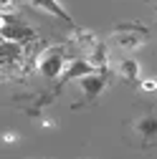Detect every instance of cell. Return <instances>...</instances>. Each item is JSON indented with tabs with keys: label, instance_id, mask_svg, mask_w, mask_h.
<instances>
[{
	"label": "cell",
	"instance_id": "cell-10",
	"mask_svg": "<svg viewBox=\"0 0 157 159\" xmlns=\"http://www.w3.org/2000/svg\"><path fill=\"white\" fill-rule=\"evenodd\" d=\"M117 71H119V76L124 78V81L140 84V63H137L134 58H122L119 66H117Z\"/></svg>",
	"mask_w": 157,
	"mask_h": 159
},
{
	"label": "cell",
	"instance_id": "cell-13",
	"mask_svg": "<svg viewBox=\"0 0 157 159\" xmlns=\"http://www.w3.org/2000/svg\"><path fill=\"white\" fill-rule=\"evenodd\" d=\"M13 3H15V0H0V10H3V13H10V10H13Z\"/></svg>",
	"mask_w": 157,
	"mask_h": 159
},
{
	"label": "cell",
	"instance_id": "cell-8",
	"mask_svg": "<svg viewBox=\"0 0 157 159\" xmlns=\"http://www.w3.org/2000/svg\"><path fill=\"white\" fill-rule=\"evenodd\" d=\"M31 5H36L38 10H46L48 15H53V18H58V20H64L66 25H71V28H76V23H74V18L64 10V5L58 3V0H28Z\"/></svg>",
	"mask_w": 157,
	"mask_h": 159
},
{
	"label": "cell",
	"instance_id": "cell-2",
	"mask_svg": "<svg viewBox=\"0 0 157 159\" xmlns=\"http://www.w3.org/2000/svg\"><path fill=\"white\" fill-rule=\"evenodd\" d=\"M150 30L145 25H137V23H119L114 28V43L124 48V51H137L145 41H147Z\"/></svg>",
	"mask_w": 157,
	"mask_h": 159
},
{
	"label": "cell",
	"instance_id": "cell-7",
	"mask_svg": "<svg viewBox=\"0 0 157 159\" xmlns=\"http://www.w3.org/2000/svg\"><path fill=\"white\" fill-rule=\"evenodd\" d=\"M134 131L140 134V139H142L145 147H152L157 142V116L155 114H147L142 119H137V121H134Z\"/></svg>",
	"mask_w": 157,
	"mask_h": 159
},
{
	"label": "cell",
	"instance_id": "cell-11",
	"mask_svg": "<svg viewBox=\"0 0 157 159\" xmlns=\"http://www.w3.org/2000/svg\"><path fill=\"white\" fill-rule=\"evenodd\" d=\"M86 58L96 66V71H107V68H109V51H107V43L99 41V43H96V46L89 51Z\"/></svg>",
	"mask_w": 157,
	"mask_h": 159
},
{
	"label": "cell",
	"instance_id": "cell-3",
	"mask_svg": "<svg viewBox=\"0 0 157 159\" xmlns=\"http://www.w3.org/2000/svg\"><path fill=\"white\" fill-rule=\"evenodd\" d=\"M107 86H109V76H107V71H96V73H91V76H86V78H81V81H78V89H81L86 104L96 101V98H99V96L107 91Z\"/></svg>",
	"mask_w": 157,
	"mask_h": 159
},
{
	"label": "cell",
	"instance_id": "cell-9",
	"mask_svg": "<svg viewBox=\"0 0 157 159\" xmlns=\"http://www.w3.org/2000/svg\"><path fill=\"white\" fill-rule=\"evenodd\" d=\"M71 41H74L78 48L91 51L96 43H99V38H96L94 30H86V28H71Z\"/></svg>",
	"mask_w": 157,
	"mask_h": 159
},
{
	"label": "cell",
	"instance_id": "cell-12",
	"mask_svg": "<svg viewBox=\"0 0 157 159\" xmlns=\"http://www.w3.org/2000/svg\"><path fill=\"white\" fill-rule=\"evenodd\" d=\"M140 89L145 93H157V78H142L140 81Z\"/></svg>",
	"mask_w": 157,
	"mask_h": 159
},
{
	"label": "cell",
	"instance_id": "cell-6",
	"mask_svg": "<svg viewBox=\"0 0 157 159\" xmlns=\"http://www.w3.org/2000/svg\"><path fill=\"white\" fill-rule=\"evenodd\" d=\"M0 58H3V68H5V71H13V68H18V66L23 63V58H26V46L3 41V46H0Z\"/></svg>",
	"mask_w": 157,
	"mask_h": 159
},
{
	"label": "cell",
	"instance_id": "cell-15",
	"mask_svg": "<svg viewBox=\"0 0 157 159\" xmlns=\"http://www.w3.org/2000/svg\"><path fill=\"white\" fill-rule=\"evenodd\" d=\"M41 126H43V129H53L56 121H51V119H41Z\"/></svg>",
	"mask_w": 157,
	"mask_h": 159
},
{
	"label": "cell",
	"instance_id": "cell-14",
	"mask_svg": "<svg viewBox=\"0 0 157 159\" xmlns=\"http://www.w3.org/2000/svg\"><path fill=\"white\" fill-rule=\"evenodd\" d=\"M3 142H5V144H13V142H18V134H13V131H5Z\"/></svg>",
	"mask_w": 157,
	"mask_h": 159
},
{
	"label": "cell",
	"instance_id": "cell-4",
	"mask_svg": "<svg viewBox=\"0 0 157 159\" xmlns=\"http://www.w3.org/2000/svg\"><path fill=\"white\" fill-rule=\"evenodd\" d=\"M0 35H3V41H10V43H21V46H28V43H36L38 41V33L26 25V23H10V25H3L0 28Z\"/></svg>",
	"mask_w": 157,
	"mask_h": 159
},
{
	"label": "cell",
	"instance_id": "cell-1",
	"mask_svg": "<svg viewBox=\"0 0 157 159\" xmlns=\"http://www.w3.org/2000/svg\"><path fill=\"white\" fill-rule=\"evenodd\" d=\"M66 66H69V58H66V48L64 46H48L36 58V71L41 73L43 78H48V81L61 78Z\"/></svg>",
	"mask_w": 157,
	"mask_h": 159
},
{
	"label": "cell",
	"instance_id": "cell-5",
	"mask_svg": "<svg viewBox=\"0 0 157 159\" xmlns=\"http://www.w3.org/2000/svg\"><path fill=\"white\" fill-rule=\"evenodd\" d=\"M91 73H96V66L89 61V58H71L66 71H64V76L58 78V86H64L69 81H81V78H86Z\"/></svg>",
	"mask_w": 157,
	"mask_h": 159
}]
</instances>
